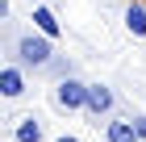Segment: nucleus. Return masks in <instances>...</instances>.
Returning a JSON list of instances; mask_svg holds the SVG:
<instances>
[{"label":"nucleus","mask_w":146,"mask_h":142,"mask_svg":"<svg viewBox=\"0 0 146 142\" xmlns=\"http://www.w3.org/2000/svg\"><path fill=\"white\" fill-rule=\"evenodd\" d=\"M13 142H46V117L42 113H21L13 121Z\"/></svg>","instance_id":"nucleus-3"},{"label":"nucleus","mask_w":146,"mask_h":142,"mask_svg":"<svg viewBox=\"0 0 146 142\" xmlns=\"http://www.w3.org/2000/svg\"><path fill=\"white\" fill-rule=\"evenodd\" d=\"M54 142H79V138H75V134H58Z\"/></svg>","instance_id":"nucleus-11"},{"label":"nucleus","mask_w":146,"mask_h":142,"mask_svg":"<svg viewBox=\"0 0 146 142\" xmlns=\"http://www.w3.org/2000/svg\"><path fill=\"white\" fill-rule=\"evenodd\" d=\"M125 29L134 38H146V4H138V0L125 4Z\"/></svg>","instance_id":"nucleus-8"},{"label":"nucleus","mask_w":146,"mask_h":142,"mask_svg":"<svg viewBox=\"0 0 146 142\" xmlns=\"http://www.w3.org/2000/svg\"><path fill=\"white\" fill-rule=\"evenodd\" d=\"M46 71H50L54 79H67V75H71V63H67V59H58V55H54V63L46 67Z\"/></svg>","instance_id":"nucleus-9"},{"label":"nucleus","mask_w":146,"mask_h":142,"mask_svg":"<svg viewBox=\"0 0 146 142\" xmlns=\"http://www.w3.org/2000/svg\"><path fill=\"white\" fill-rule=\"evenodd\" d=\"M138 4H146V0H138Z\"/></svg>","instance_id":"nucleus-12"},{"label":"nucleus","mask_w":146,"mask_h":142,"mask_svg":"<svg viewBox=\"0 0 146 142\" xmlns=\"http://www.w3.org/2000/svg\"><path fill=\"white\" fill-rule=\"evenodd\" d=\"M29 21H34V29H38V33H46V38H58V33H63V25L54 21V13L46 9V4H38V9L29 13Z\"/></svg>","instance_id":"nucleus-7"},{"label":"nucleus","mask_w":146,"mask_h":142,"mask_svg":"<svg viewBox=\"0 0 146 142\" xmlns=\"http://www.w3.org/2000/svg\"><path fill=\"white\" fill-rule=\"evenodd\" d=\"M9 63H21L25 71H46L54 63V38H46V33H21L9 46Z\"/></svg>","instance_id":"nucleus-1"},{"label":"nucleus","mask_w":146,"mask_h":142,"mask_svg":"<svg viewBox=\"0 0 146 142\" xmlns=\"http://www.w3.org/2000/svg\"><path fill=\"white\" fill-rule=\"evenodd\" d=\"M54 109L58 113H84L88 109V84L75 79V75L54 79Z\"/></svg>","instance_id":"nucleus-2"},{"label":"nucleus","mask_w":146,"mask_h":142,"mask_svg":"<svg viewBox=\"0 0 146 142\" xmlns=\"http://www.w3.org/2000/svg\"><path fill=\"white\" fill-rule=\"evenodd\" d=\"M29 92V79H25V67L21 63H4V71H0V96L4 100H17Z\"/></svg>","instance_id":"nucleus-5"},{"label":"nucleus","mask_w":146,"mask_h":142,"mask_svg":"<svg viewBox=\"0 0 146 142\" xmlns=\"http://www.w3.org/2000/svg\"><path fill=\"white\" fill-rule=\"evenodd\" d=\"M104 142H142L134 117H109L104 121Z\"/></svg>","instance_id":"nucleus-6"},{"label":"nucleus","mask_w":146,"mask_h":142,"mask_svg":"<svg viewBox=\"0 0 146 142\" xmlns=\"http://www.w3.org/2000/svg\"><path fill=\"white\" fill-rule=\"evenodd\" d=\"M113 105H117V100H113V88L109 84H88V109H84V113H88L96 125L113 113Z\"/></svg>","instance_id":"nucleus-4"},{"label":"nucleus","mask_w":146,"mask_h":142,"mask_svg":"<svg viewBox=\"0 0 146 142\" xmlns=\"http://www.w3.org/2000/svg\"><path fill=\"white\" fill-rule=\"evenodd\" d=\"M134 125H138V138L146 142V113H138V117H134Z\"/></svg>","instance_id":"nucleus-10"}]
</instances>
